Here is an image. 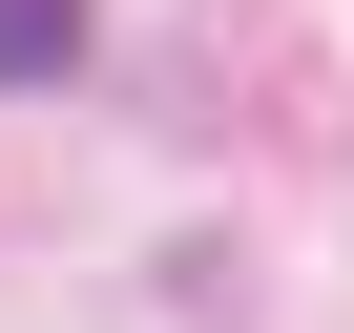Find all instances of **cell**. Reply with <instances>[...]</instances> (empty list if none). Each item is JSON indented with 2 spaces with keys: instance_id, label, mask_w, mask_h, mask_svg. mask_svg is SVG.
<instances>
[{
  "instance_id": "6da1fadb",
  "label": "cell",
  "mask_w": 354,
  "mask_h": 333,
  "mask_svg": "<svg viewBox=\"0 0 354 333\" xmlns=\"http://www.w3.org/2000/svg\"><path fill=\"white\" fill-rule=\"evenodd\" d=\"M0 84H84V0H0Z\"/></svg>"
}]
</instances>
